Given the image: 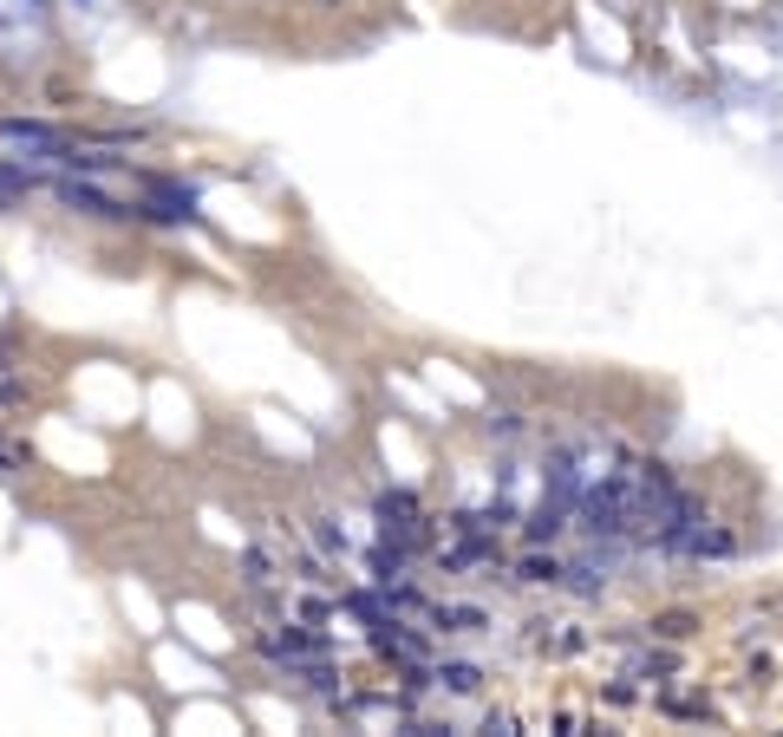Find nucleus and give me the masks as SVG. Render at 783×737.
Wrapping results in <instances>:
<instances>
[{"mask_svg": "<svg viewBox=\"0 0 783 737\" xmlns=\"http://www.w3.org/2000/svg\"><path fill=\"white\" fill-rule=\"evenodd\" d=\"M137 222H196V189L176 183V176H144Z\"/></svg>", "mask_w": 783, "mask_h": 737, "instance_id": "nucleus-1", "label": "nucleus"}, {"mask_svg": "<svg viewBox=\"0 0 783 737\" xmlns=\"http://www.w3.org/2000/svg\"><path fill=\"white\" fill-rule=\"evenodd\" d=\"M52 196L72 209V216H91V222H124V216H137V202L124 209V202H111L98 183H78V176H65V183H52Z\"/></svg>", "mask_w": 783, "mask_h": 737, "instance_id": "nucleus-2", "label": "nucleus"}, {"mask_svg": "<svg viewBox=\"0 0 783 737\" xmlns=\"http://www.w3.org/2000/svg\"><path fill=\"white\" fill-rule=\"evenodd\" d=\"M255 647H261V660H268V666H287V673H294L301 660L327 653V647H320V640H314V634H307L301 621H287V627H268V634H261Z\"/></svg>", "mask_w": 783, "mask_h": 737, "instance_id": "nucleus-3", "label": "nucleus"}, {"mask_svg": "<svg viewBox=\"0 0 783 737\" xmlns=\"http://www.w3.org/2000/svg\"><path fill=\"white\" fill-rule=\"evenodd\" d=\"M0 150H20V157H59V150H65V131L33 124V118H0Z\"/></svg>", "mask_w": 783, "mask_h": 737, "instance_id": "nucleus-4", "label": "nucleus"}, {"mask_svg": "<svg viewBox=\"0 0 783 737\" xmlns=\"http://www.w3.org/2000/svg\"><path fill=\"white\" fill-rule=\"evenodd\" d=\"M431 627H438V634H484L490 621H484V607H464V601H438V607H431Z\"/></svg>", "mask_w": 783, "mask_h": 737, "instance_id": "nucleus-5", "label": "nucleus"}, {"mask_svg": "<svg viewBox=\"0 0 783 737\" xmlns=\"http://www.w3.org/2000/svg\"><path fill=\"white\" fill-rule=\"evenodd\" d=\"M431 673H438V686L457 692V699H477V692H484V673H477L470 660H444V666H431Z\"/></svg>", "mask_w": 783, "mask_h": 737, "instance_id": "nucleus-6", "label": "nucleus"}, {"mask_svg": "<svg viewBox=\"0 0 783 737\" xmlns=\"http://www.w3.org/2000/svg\"><path fill=\"white\" fill-rule=\"evenodd\" d=\"M33 189H39V176L26 163H0V209H20Z\"/></svg>", "mask_w": 783, "mask_h": 737, "instance_id": "nucleus-7", "label": "nucleus"}, {"mask_svg": "<svg viewBox=\"0 0 783 737\" xmlns=\"http://www.w3.org/2000/svg\"><path fill=\"white\" fill-rule=\"evenodd\" d=\"M562 516H568V503H542V509L529 516V542H549V536H562V529H568Z\"/></svg>", "mask_w": 783, "mask_h": 737, "instance_id": "nucleus-8", "label": "nucleus"}, {"mask_svg": "<svg viewBox=\"0 0 783 737\" xmlns=\"http://www.w3.org/2000/svg\"><path fill=\"white\" fill-rule=\"evenodd\" d=\"M562 575H568V568H562L555 555H529V562H523V581H536V588H555Z\"/></svg>", "mask_w": 783, "mask_h": 737, "instance_id": "nucleus-9", "label": "nucleus"}, {"mask_svg": "<svg viewBox=\"0 0 783 737\" xmlns=\"http://www.w3.org/2000/svg\"><path fill=\"white\" fill-rule=\"evenodd\" d=\"M242 581H248V588H255V594H261V588H268V581H274V562H268V555H261V549H248V555H242Z\"/></svg>", "mask_w": 783, "mask_h": 737, "instance_id": "nucleus-10", "label": "nucleus"}, {"mask_svg": "<svg viewBox=\"0 0 783 737\" xmlns=\"http://www.w3.org/2000/svg\"><path fill=\"white\" fill-rule=\"evenodd\" d=\"M314 542H320V555H346V536L333 516H314Z\"/></svg>", "mask_w": 783, "mask_h": 737, "instance_id": "nucleus-11", "label": "nucleus"}, {"mask_svg": "<svg viewBox=\"0 0 783 737\" xmlns=\"http://www.w3.org/2000/svg\"><path fill=\"white\" fill-rule=\"evenodd\" d=\"M653 634H666V640H686V634H693V621H686V614H666V621H653Z\"/></svg>", "mask_w": 783, "mask_h": 737, "instance_id": "nucleus-12", "label": "nucleus"}, {"mask_svg": "<svg viewBox=\"0 0 783 737\" xmlns=\"http://www.w3.org/2000/svg\"><path fill=\"white\" fill-rule=\"evenodd\" d=\"M20 398V385H0V405H13Z\"/></svg>", "mask_w": 783, "mask_h": 737, "instance_id": "nucleus-13", "label": "nucleus"}, {"mask_svg": "<svg viewBox=\"0 0 783 737\" xmlns=\"http://www.w3.org/2000/svg\"><path fill=\"white\" fill-rule=\"evenodd\" d=\"M0 464H7V451H0Z\"/></svg>", "mask_w": 783, "mask_h": 737, "instance_id": "nucleus-14", "label": "nucleus"}]
</instances>
